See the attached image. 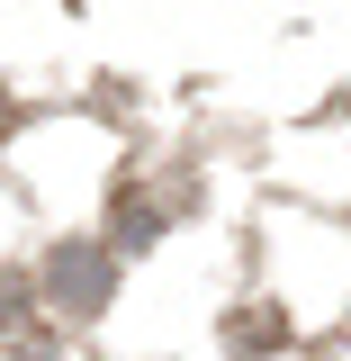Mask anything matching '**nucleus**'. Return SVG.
<instances>
[{
	"mask_svg": "<svg viewBox=\"0 0 351 361\" xmlns=\"http://www.w3.org/2000/svg\"><path fill=\"white\" fill-rule=\"evenodd\" d=\"M45 289H54V307H99V298H108V253L63 244V253L45 262Z\"/></svg>",
	"mask_w": 351,
	"mask_h": 361,
	"instance_id": "f257e3e1",
	"label": "nucleus"
},
{
	"mask_svg": "<svg viewBox=\"0 0 351 361\" xmlns=\"http://www.w3.org/2000/svg\"><path fill=\"white\" fill-rule=\"evenodd\" d=\"M279 343H288V316H279V307L225 316V353H279Z\"/></svg>",
	"mask_w": 351,
	"mask_h": 361,
	"instance_id": "f03ea898",
	"label": "nucleus"
},
{
	"mask_svg": "<svg viewBox=\"0 0 351 361\" xmlns=\"http://www.w3.org/2000/svg\"><path fill=\"white\" fill-rule=\"evenodd\" d=\"M117 244H153V208L144 199H117Z\"/></svg>",
	"mask_w": 351,
	"mask_h": 361,
	"instance_id": "7ed1b4c3",
	"label": "nucleus"
},
{
	"mask_svg": "<svg viewBox=\"0 0 351 361\" xmlns=\"http://www.w3.org/2000/svg\"><path fill=\"white\" fill-rule=\"evenodd\" d=\"M9 127H18V99H9V90H0V145H9Z\"/></svg>",
	"mask_w": 351,
	"mask_h": 361,
	"instance_id": "20e7f679",
	"label": "nucleus"
}]
</instances>
